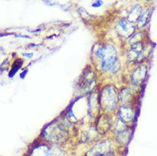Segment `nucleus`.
Wrapping results in <instances>:
<instances>
[{"instance_id":"18","label":"nucleus","mask_w":157,"mask_h":156,"mask_svg":"<svg viewBox=\"0 0 157 156\" xmlns=\"http://www.w3.org/2000/svg\"><path fill=\"white\" fill-rule=\"evenodd\" d=\"M27 73H28V71H27V70L25 71V73H24V72H23L22 74H21V78H23V76H24V77H25V75H26V74H27Z\"/></svg>"},{"instance_id":"15","label":"nucleus","mask_w":157,"mask_h":156,"mask_svg":"<svg viewBox=\"0 0 157 156\" xmlns=\"http://www.w3.org/2000/svg\"><path fill=\"white\" fill-rule=\"evenodd\" d=\"M142 32H134L132 35L128 39V43H129L130 45H132L134 44L137 43V42H140L142 41Z\"/></svg>"},{"instance_id":"16","label":"nucleus","mask_w":157,"mask_h":156,"mask_svg":"<svg viewBox=\"0 0 157 156\" xmlns=\"http://www.w3.org/2000/svg\"><path fill=\"white\" fill-rule=\"evenodd\" d=\"M21 64H22V60H21V59L17 60L16 63H14V65L12 66L11 71H10V73L9 74V76H10V78L15 75V74L16 73V71L19 70V68L21 67Z\"/></svg>"},{"instance_id":"2","label":"nucleus","mask_w":157,"mask_h":156,"mask_svg":"<svg viewBox=\"0 0 157 156\" xmlns=\"http://www.w3.org/2000/svg\"><path fill=\"white\" fill-rule=\"evenodd\" d=\"M43 137L44 140L50 144L62 146L68 138V132L65 125L55 121L44 128Z\"/></svg>"},{"instance_id":"10","label":"nucleus","mask_w":157,"mask_h":156,"mask_svg":"<svg viewBox=\"0 0 157 156\" xmlns=\"http://www.w3.org/2000/svg\"><path fill=\"white\" fill-rule=\"evenodd\" d=\"M110 125H111L110 120L106 114L101 115L98 118V125H97V131H98V134L106 133L111 126Z\"/></svg>"},{"instance_id":"17","label":"nucleus","mask_w":157,"mask_h":156,"mask_svg":"<svg viewBox=\"0 0 157 156\" xmlns=\"http://www.w3.org/2000/svg\"><path fill=\"white\" fill-rule=\"evenodd\" d=\"M99 156H116L114 153H109V154H102V155H99Z\"/></svg>"},{"instance_id":"1","label":"nucleus","mask_w":157,"mask_h":156,"mask_svg":"<svg viewBox=\"0 0 157 156\" xmlns=\"http://www.w3.org/2000/svg\"><path fill=\"white\" fill-rule=\"evenodd\" d=\"M93 55L99 62V67L102 72L115 74L121 69L117 50L113 44H98L93 50Z\"/></svg>"},{"instance_id":"11","label":"nucleus","mask_w":157,"mask_h":156,"mask_svg":"<svg viewBox=\"0 0 157 156\" xmlns=\"http://www.w3.org/2000/svg\"><path fill=\"white\" fill-rule=\"evenodd\" d=\"M142 13H143V7H142L141 4H135L128 12L126 19L128 20L130 22L135 23V22H137V19L139 18V16H141Z\"/></svg>"},{"instance_id":"19","label":"nucleus","mask_w":157,"mask_h":156,"mask_svg":"<svg viewBox=\"0 0 157 156\" xmlns=\"http://www.w3.org/2000/svg\"><path fill=\"white\" fill-rule=\"evenodd\" d=\"M24 56H28L29 58L31 57V56H33V54H23Z\"/></svg>"},{"instance_id":"12","label":"nucleus","mask_w":157,"mask_h":156,"mask_svg":"<svg viewBox=\"0 0 157 156\" xmlns=\"http://www.w3.org/2000/svg\"><path fill=\"white\" fill-rule=\"evenodd\" d=\"M115 136H116V142L119 144H121V146H126L128 144L132 137V131L127 128L121 132L115 134Z\"/></svg>"},{"instance_id":"3","label":"nucleus","mask_w":157,"mask_h":156,"mask_svg":"<svg viewBox=\"0 0 157 156\" xmlns=\"http://www.w3.org/2000/svg\"><path fill=\"white\" fill-rule=\"evenodd\" d=\"M119 102V94L114 85L106 86L99 94V103L107 111H114Z\"/></svg>"},{"instance_id":"5","label":"nucleus","mask_w":157,"mask_h":156,"mask_svg":"<svg viewBox=\"0 0 157 156\" xmlns=\"http://www.w3.org/2000/svg\"><path fill=\"white\" fill-rule=\"evenodd\" d=\"M135 25L130 22L126 18H121L119 20L116 24L115 31L117 34L124 39H129L131 36L135 32Z\"/></svg>"},{"instance_id":"13","label":"nucleus","mask_w":157,"mask_h":156,"mask_svg":"<svg viewBox=\"0 0 157 156\" xmlns=\"http://www.w3.org/2000/svg\"><path fill=\"white\" fill-rule=\"evenodd\" d=\"M132 101V90L128 88L122 89L119 93V102H121V105H128V103H130Z\"/></svg>"},{"instance_id":"6","label":"nucleus","mask_w":157,"mask_h":156,"mask_svg":"<svg viewBox=\"0 0 157 156\" xmlns=\"http://www.w3.org/2000/svg\"><path fill=\"white\" fill-rule=\"evenodd\" d=\"M148 74V67L146 65H139L137 66L132 73L131 75V82L132 86L139 87L145 81L146 76Z\"/></svg>"},{"instance_id":"9","label":"nucleus","mask_w":157,"mask_h":156,"mask_svg":"<svg viewBox=\"0 0 157 156\" xmlns=\"http://www.w3.org/2000/svg\"><path fill=\"white\" fill-rule=\"evenodd\" d=\"M135 109L129 105H121L118 109L119 119H121L125 123H128L134 120L135 118Z\"/></svg>"},{"instance_id":"8","label":"nucleus","mask_w":157,"mask_h":156,"mask_svg":"<svg viewBox=\"0 0 157 156\" xmlns=\"http://www.w3.org/2000/svg\"><path fill=\"white\" fill-rule=\"evenodd\" d=\"M95 75L93 71H85V73L83 74V77L80 78L78 86L80 87V89L84 90V92L90 91L93 88V86H95Z\"/></svg>"},{"instance_id":"7","label":"nucleus","mask_w":157,"mask_h":156,"mask_svg":"<svg viewBox=\"0 0 157 156\" xmlns=\"http://www.w3.org/2000/svg\"><path fill=\"white\" fill-rule=\"evenodd\" d=\"M144 44L143 41L137 42L131 45V48L127 53V60L129 63H139V59L144 49Z\"/></svg>"},{"instance_id":"4","label":"nucleus","mask_w":157,"mask_h":156,"mask_svg":"<svg viewBox=\"0 0 157 156\" xmlns=\"http://www.w3.org/2000/svg\"><path fill=\"white\" fill-rule=\"evenodd\" d=\"M114 143L111 139L98 141L92 147H90L85 156H99L109 153H114Z\"/></svg>"},{"instance_id":"14","label":"nucleus","mask_w":157,"mask_h":156,"mask_svg":"<svg viewBox=\"0 0 157 156\" xmlns=\"http://www.w3.org/2000/svg\"><path fill=\"white\" fill-rule=\"evenodd\" d=\"M150 14H151V9L149 8L146 9L144 11H143L141 16H139V18L137 21V28L138 29H143L144 28H145L150 17Z\"/></svg>"}]
</instances>
